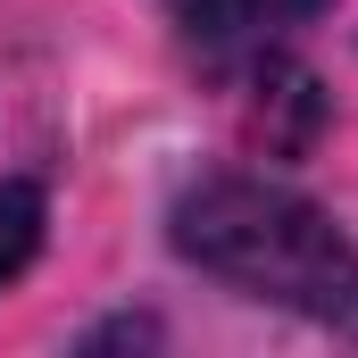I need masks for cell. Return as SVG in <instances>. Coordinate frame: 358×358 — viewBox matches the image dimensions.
<instances>
[{
	"instance_id": "obj_1",
	"label": "cell",
	"mask_w": 358,
	"mask_h": 358,
	"mask_svg": "<svg viewBox=\"0 0 358 358\" xmlns=\"http://www.w3.org/2000/svg\"><path fill=\"white\" fill-rule=\"evenodd\" d=\"M176 250L192 267L242 283L250 300H283L317 325L358 334V242L300 192L259 176H200L176 200Z\"/></svg>"
},
{
	"instance_id": "obj_3",
	"label": "cell",
	"mask_w": 358,
	"mask_h": 358,
	"mask_svg": "<svg viewBox=\"0 0 358 358\" xmlns=\"http://www.w3.org/2000/svg\"><path fill=\"white\" fill-rule=\"evenodd\" d=\"M42 225H50V200H42V183H0V283H17V275L34 267V250H42Z\"/></svg>"
},
{
	"instance_id": "obj_2",
	"label": "cell",
	"mask_w": 358,
	"mask_h": 358,
	"mask_svg": "<svg viewBox=\"0 0 358 358\" xmlns=\"http://www.w3.org/2000/svg\"><path fill=\"white\" fill-rule=\"evenodd\" d=\"M317 8H334V0H176L183 34L200 50H267L283 34H300Z\"/></svg>"
}]
</instances>
